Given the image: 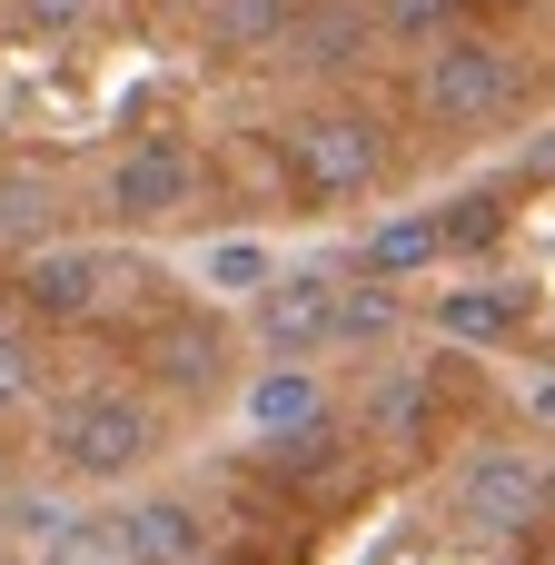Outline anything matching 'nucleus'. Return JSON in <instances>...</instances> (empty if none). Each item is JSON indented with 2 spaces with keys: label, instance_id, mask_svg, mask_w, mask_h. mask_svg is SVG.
Instances as JSON below:
<instances>
[{
  "label": "nucleus",
  "instance_id": "obj_13",
  "mask_svg": "<svg viewBox=\"0 0 555 565\" xmlns=\"http://www.w3.org/2000/svg\"><path fill=\"white\" fill-rule=\"evenodd\" d=\"M437 258H447L437 209H397V218L357 228V268H367V278H417V268H437Z\"/></svg>",
  "mask_w": 555,
  "mask_h": 565
},
{
  "label": "nucleus",
  "instance_id": "obj_16",
  "mask_svg": "<svg viewBox=\"0 0 555 565\" xmlns=\"http://www.w3.org/2000/svg\"><path fill=\"white\" fill-rule=\"evenodd\" d=\"M268 278H278V248L268 238H209L199 248V288L209 298H258Z\"/></svg>",
  "mask_w": 555,
  "mask_h": 565
},
{
  "label": "nucleus",
  "instance_id": "obj_1",
  "mask_svg": "<svg viewBox=\"0 0 555 565\" xmlns=\"http://www.w3.org/2000/svg\"><path fill=\"white\" fill-rule=\"evenodd\" d=\"M268 149H278V179H288L308 209H357V199L387 179V139H377V119L348 109V99L288 109V119L268 129Z\"/></svg>",
  "mask_w": 555,
  "mask_h": 565
},
{
  "label": "nucleus",
  "instance_id": "obj_24",
  "mask_svg": "<svg viewBox=\"0 0 555 565\" xmlns=\"http://www.w3.org/2000/svg\"><path fill=\"white\" fill-rule=\"evenodd\" d=\"M526 179H555V129L536 139V149H526Z\"/></svg>",
  "mask_w": 555,
  "mask_h": 565
},
{
  "label": "nucleus",
  "instance_id": "obj_27",
  "mask_svg": "<svg viewBox=\"0 0 555 565\" xmlns=\"http://www.w3.org/2000/svg\"><path fill=\"white\" fill-rule=\"evenodd\" d=\"M546 417H555V387H546Z\"/></svg>",
  "mask_w": 555,
  "mask_h": 565
},
{
  "label": "nucleus",
  "instance_id": "obj_21",
  "mask_svg": "<svg viewBox=\"0 0 555 565\" xmlns=\"http://www.w3.org/2000/svg\"><path fill=\"white\" fill-rule=\"evenodd\" d=\"M437 238H447V258H457V248H497V238H506V199H487V189H477V199L437 209Z\"/></svg>",
  "mask_w": 555,
  "mask_h": 565
},
{
  "label": "nucleus",
  "instance_id": "obj_7",
  "mask_svg": "<svg viewBox=\"0 0 555 565\" xmlns=\"http://www.w3.org/2000/svg\"><path fill=\"white\" fill-rule=\"evenodd\" d=\"M338 298H348V278H328V268H278V278L248 298V338H258L268 358H318V348H338Z\"/></svg>",
  "mask_w": 555,
  "mask_h": 565
},
{
  "label": "nucleus",
  "instance_id": "obj_5",
  "mask_svg": "<svg viewBox=\"0 0 555 565\" xmlns=\"http://www.w3.org/2000/svg\"><path fill=\"white\" fill-rule=\"evenodd\" d=\"M199 189H209V169H199V149L169 139V129H149V139H129V149L109 159V218H119V228H189V218H199Z\"/></svg>",
  "mask_w": 555,
  "mask_h": 565
},
{
  "label": "nucleus",
  "instance_id": "obj_2",
  "mask_svg": "<svg viewBox=\"0 0 555 565\" xmlns=\"http://www.w3.org/2000/svg\"><path fill=\"white\" fill-rule=\"evenodd\" d=\"M407 99H417V119H427V129L477 139V129H497V119L526 99V70H516V50H506L497 30H447V40H427V50H417Z\"/></svg>",
  "mask_w": 555,
  "mask_h": 565
},
{
  "label": "nucleus",
  "instance_id": "obj_17",
  "mask_svg": "<svg viewBox=\"0 0 555 565\" xmlns=\"http://www.w3.org/2000/svg\"><path fill=\"white\" fill-rule=\"evenodd\" d=\"M40 565H129V536H119V507H99V516H70L50 546H40Z\"/></svg>",
  "mask_w": 555,
  "mask_h": 565
},
{
  "label": "nucleus",
  "instance_id": "obj_10",
  "mask_svg": "<svg viewBox=\"0 0 555 565\" xmlns=\"http://www.w3.org/2000/svg\"><path fill=\"white\" fill-rule=\"evenodd\" d=\"M377 40H387L377 0H298V20H288V60L298 70H357Z\"/></svg>",
  "mask_w": 555,
  "mask_h": 565
},
{
  "label": "nucleus",
  "instance_id": "obj_26",
  "mask_svg": "<svg viewBox=\"0 0 555 565\" xmlns=\"http://www.w3.org/2000/svg\"><path fill=\"white\" fill-rule=\"evenodd\" d=\"M0 565H10V536H0Z\"/></svg>",
  "mask_w": 555,
  "mask_h": 565
},
{
  "label": "nucleus",
  "instance_id": "obj_23",
  "mask_svg": "<svg viewBox=\"0 0 555 565\" xmlns=\"http://www.w3.org/2000/svg\"><path fill=\"white\" fill-rule=\"evenodd\" d=\"M89 10L99 0H10V30L20 40H70V30H89Z\"/></svg>",
  "mask_w": 555,
  "mask_h": 565
},
{
  "label": "nucleus",
  "instance_id": "obj_22",
  "mask_svg": "<svg viewBox=\"0 0 555 565\" xmlns=\"http://www.w3.org/2000/svg\"><path fill=\"white\" fill-rule=\"evenodd\" d=\"M20 407H40V348L20 328H0V417H20Z\"/></svg>",
  "mask_w": 555,
  "mask_h": 565
},
{
  "label": "nucleus",
  "instance_id": "obj_8",
  "mask_svg": "<svg viewBox=\"0 0 555 565\" xmlns=\"http://www.w3.org/2000/svg\"><path fill=\"white\" fill-rule=\"evenodd\" d=\"M139 367H149V387H169V397H218L228 338H218V318L179 308V318H149V328H139Z\"/></svg>",
  "mask_w": 555,
  "mask_h": 565
},
{
  "label": "nucleus",
  "instance_id": "obj_4",
  "mask_svg": "<svg viewBox=\"0 0 555 565\" xmlns=\"http://www.w3.org/2000/svg\"><path fill=\"white\" fill-rule=\"evenodd\" d=\"M139 288H149V268H139V258H119V248H89V238L30 248V258L10 268V298H20L40 328H89V318L129 308Z\"/></svg>",
  "mask_w": 555,
  "mask_h": 565
},
{
  "label": "nucleus",
  "instance_id": "obj_11",
  "mask_svg": "<svg viewBox=\"0 0 555 565\" xmlns=\"http://www.w3.org/2000/svg\"><path fill=\"white\" fill-rule=\"evenodd\" d=\"M427 417H437V377H427V367H387V377L357 397V447L417 457V447H427Z\"/></svg>",
  "mask_w": 555,
  "mask_h": 565
},
{
  "label": "nucleus",
  "instance_id": "obj_14",
  "mask_svg": "<svg viewBox=\"0 0 555 565\" xmlns=\"http://www.w3.org/2000/svg\"><path fill=\"white\" fill-rule=\"evenodd\" d=\"M427 318H437V338H457V348H497V338L526 328V298H516V288H437Z\"/></svg>",
  "mask_w": 555,
  "mask_h": 565
},
{
  "label": "nucleus",
  "instance_id": "obj_19",
  "mask_svg": "<svg viewBox=\"0 0 555 565\" xmlns=\"http://www.w3.org/2000/svg\"><path fill=\"white\" fill-rule=\"evenodd\" d=\"M387 338H397V298H387V278L348 288V298H338V348H387Z\"/></svg>",
  "mask_w": 555,
  "mask_h": 565
},
{
  "label": "nucleus",
  "instance_id": "obj_12",
  "mask_svg": "<svg viewBox=\"0 0 555 565\" xmlns=\"http://www.w3.org/2000/svg\"><path fill=\"white\" fill-rule=\"evenodd\" d=\"M119 536H129V565H199L209 556V516L189 497H129Z\"/></svg>",
  "mask_w": 555,
  "mask_h": 565
},
{
  "label": "nucleus",
  "instance_id": "obj_9",
  "mask_svg": "<svg viewBox=\"0 0 555 565\" xmlns=\"http://www.w3.org/2000/svg\"><path fill=\"white\" fill-rule=\"evenodd\" d=\"M238 417H248V437H258V447H288V437L328 427V387H318V367H308V358H268V367L248 377Z\"/></svg>",
  "mask_w": 555,
  "mask_h": 565
},
{
  "label": "nucleus",
  "instance_id": "obj_3",
  "mask_svg": "<svg viewBox=\"0 0 555 565\" xmlns=\"http://www.w3.org/2000/svg\"><path fill=\"white\" fill-rule=\"evenodd\" d=\"M159 397L139 387H79L50 407V467L79 477V487H129L149 457H159Z\"/></svg>",
  "mask_w": 555,
  "mask_h": 565
},
{
  "label": "nucleus",
  "instance_id": "obj_15",
  "mask_svg": "<svg viewBox=\"0 0 555 565\" xmlns=\"http://www.w3.org/2000/svg\"><path fill=\"white\" fill-rule=\"evenodd\" d=\"M288 20H298V0H209L199 10V40L258 60V50H288Z\"/></svg>",
  "mask_w": 555,
  "mask_h": 565
},
{
  "label": "nucleus",
  "instance_id": "obj_18",
  "mask_svg": "<svg viewBox=\"0 0 555 565\" xmlns=\"http://www.w3.org/2000/svg\"><path fill=\"white\" fill-rule=\"evenodd\" d=\"M70 516H79V507H70L60 487H10V497H0V536H10V546H50Z\"/></svg>",
  "mask_w": 555,
  "mask_h": 565
},
{
  "label": "nucleus",
  "instance_id": "obj_6",
  "mask_svg": "<svg viewBox=\"0 0 555 565\" xmlns=\"http://www.w3.org/2000/svg\"><path fill=\"white\" fill-rule=\"evenodd\" d=\"M447 507H457L477 536H526L555 507V487H546V467H536L526 447H477V457L447 467Z\"/></svg>",
  "mask_w": 555,
  "mask_h": 565
},
{
  "label": "nucleus",
  "instance_id": "obj_25",
  "mask_svg": "<svg viewBox=\"0 0 555 565\" xmlns=\"http://www.w3.org/2000/svg\"><path fill=\"white\" fill-rule=\"evenodd\" d=\"M0 497H10V467H0Z\"/></svg>",
  "mask_w": 555,
  "mask_h": 565
},
{
  "label": "nucleus",
  "instance_id": "obj_20",
  "mask_svg": "<svg viewBox=\"0 0 555 565\" xmlns=\"http://www.w3.org/2000/svg\"><path fill=\"white\" fill-rule=\"evenodd\" d=\"M457 10H467V0H377V30H387L397 50H427V40L457 30Z\"/></svg>",
  "mask_w": 555,
  "mask_h": 565
}]
</instances>
